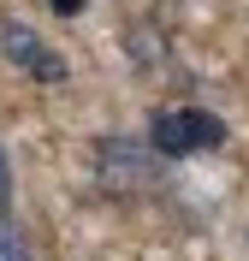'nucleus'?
Here are the masks:
<instances>
[{"instance_id": "f257e3e1", "label": "nucleus", "mask_w": 249, "mask_h": 261, "mask_svg": "<svg viewBox=\"0 0 249 261\" xmlns=\"http://www.w3.org/2000/svg\"><path fill=\"white\" fill-rule=\"evenodd\" d=\"M219 143H226V119H214L208 107H160L149 119V148L166 161H184V154H202Z\"/></svg>"}, {"instance_id": "423d86ee", "label": "nucleus", "mask_w": 249, "mask_h": 261, "mask_svg": "<svg viewBox=\"0 0 249 261\" xmlns=\"http://www.w3.org/2000/svg\"><path fill=\"white\" fill-rule=\"evenodd\" d=\"M83 6H89V0H53V12H60V18H77Z\"/></svg>"}, {"instance_id": "f03ea898", "label": "nucleus", "mask_w": 249, "mask_h": 261, "mask_svg": "<svg viewBox=\"0 0 249 261\" xmlns=\"http://www.w3.org/2000/svg\"><path fill=\"white\" fill-rule=\"evenodd\" d=\"M0 54H6L24 77H36V83H66V77H71L66 54L53 48L48 36H36L24 18H6V24H0Z\"/></svg>"}, {"instance_id": "7ed1b4c3", "label": "nucleus", "mask_w": 249, "mask_h": 261, "mask_svg": "<svg viewBox=\"0 0 249 261\" xmlns=\"http://www.w3.org/2000/svg\"><path fill=\"white\" fill-rule=\"evenodd\" d=\"M95 161H101V184H107V190H131V184L154 178V154L136 148V143H125V137L95 143Z\"/></svg>"}, {"instance_id": "39448f33", "label": "nucleus", "mask_w": 249, "mask_h": 261, "mask_svg": "<svg viewBox=\"0 0 249 261\" xmlns=\"http://www.w3.org/2000/svg\"><path fill=\"white\" fill-rule=\"evenodd\" d=\"M12 208V166H6V148H0V214Z\"/></svg>"}, {"instance_id": "20e7f679", "label": "nucleus", "mask_w": 249, "mask_h": 261, "mask_svg": "<svg viewBox=\"0 0 249 261\" xmlns=\"http://www.w3.org/2000/svg\"><path fill=\"white\" fill-rule=\"evenodd\" d=\"M0 261H36V255H30V244H24L18 231H6V226H0Z\"/></svg>"}]
</instances>
